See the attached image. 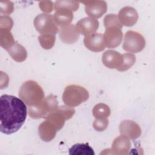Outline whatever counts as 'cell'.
Returning <instances> with one entry per match:
<instances>
[{
	"mask_svg": "<svg viewBox=\"0 0 155 155\" xmlns=\"http://www.w3.org/2000/svg\"><path fill=\"white\" fill-rule=\"evenodd\" d=\"M26 104L16 96L3 94L0 98V130L5 134L18 131L27 117Z\"/></svg>",
	"mask_w": 155,
	"mask_h": 155,
	"instance_id": "6da1fadb",
	"label": "cell"
},
{
	"mask_svg": "<svg viewBox=\"0 0 155 155\" xmlns=\"http://www.w3.org/2000/svg\"><path fill=\"white\" fill-rule=\"evenodd\" d=\"M74 113L75 110L73 107L64 105L59 107L39 125L38 133L40 138L45 142L52 140L57 131L64 127L65 121L71 119Z\"/></svg>",
	"mask_w": 155,
	"mask_h": 155,
	"instance_id": "7a4b0ae2",
	"label": "cell"
},
{
	"mask_svg": "<svg viewBox=\"0 0 155 155\" xmlns=\"http://www.w3.org/2000/svg\"><path fill=\"white\" fill-rule=\"evenodd\" d=\"M18 94L28 107L39 105L45 98L42 87L32 80L27 81L22 84Z\"/></svg>",
	"mask_w": 155,
	"mask_h": 155,
	"instance_id": "3957f363",
	"label": "cell"
},
{
	"mask_svg": "<svg viewBox=\"0 0 155 155\" xmlns=\"http://www.w3.org/2000/svg\"><path fill=\"white\" fill-rule=\"evenodd\" d=\"M89 98L88 91L83 87L77 85L67 86L62 94L64 103L68 107H74L87 101Z\"/></svg>",
	"mask_w": 155,
	"mask_h": 155,
	"instance_id": "277c9868",
	"label": "cell"
},
{
	"mask_svg": "<svg viewBox=\"0 0 155 155\" xmlns=\"http://www.w3.org/2000/svg\"><path fill=\"white\" fill-rule=\"evenodd\" d=\"M58 108L56 97L53 94L45 97L38 105L28 107V114L32 119H46L48 116Z\"/></svg>",
	"mask_w": 155,
	"mask_h": 155,
	"instance_id": "5b68a950",
	"label": "cell"
},
{
	"mask_svg": "<svg viewBox=\"0 0 155 155\" xmlns=\"http://www.w3.org/2000/svg\"><path fill=\"white\" fill-rule=\"evenodd\" d=\"M36 30L42 34L56 35L59 29L54 21L53 16L47 13H41L36 16L33 21Z\"/></svg>",
	"mask_w": 155,
	"mask_h": 155,
	"instance_id": "8992f818",
	"label": "cell"
},
{
	"mask_svg": "<svg viewBox=\"0 0 155 155\" xmlns=\"http://www.w3.org/2000/svg\"><path fill=\"white\" fill-rule=\"evenodd\" d=\"M145 46V40L141 34L132 30H128L125 33L122 45L125 51L138 53L143 50Z\"/></svg>",
	"mask_w": 155,
	"mask_h": 155,
	"instance_id": "52a82bcc",
	"label": "cell"
},
{
	"mask_svg": "<svg viewBox=\"0 0 155 155\" xmlns=\"http://www.w3.org/2000/svg\"><path fill=\"white\" fill-rule=\"evenodd\" d=\"M123 33L122 28L112 26L105 28L103 35L104 42L105 47L110 48H114L118 47L122 40Z\"/></svg>",
	"mask_w": 155,
	"mask_h": 155,
	"instance_id": "ba28073f",
	"label": "cell"
},
{
	"mask_svg": "<svg viewBox=\"0 0 155 155\" xmlns=\"http://www.w3.org/2000/svg\"><path fill=\"white\" fill-rule=\"evenodd\" d=\"M85 5L86 13L93 18H99L107 11V5L105 1H82Z\"/></svg>",
	"mask_w": 155,
	"mask_h": 155,
	"instance_id": "9c48e42d",
	"label": "cell"
},
{
	"mask_svg": "<svg viewBox=\"0 0 155 155\" xmlns=\"http://www.w3.org/2000/svg\"><path fill=\"white\" fill-rule=\"evenodd\" d=\"M119 132L132 140L137 139L141 134V128L135 122L130 120H124L119 124Z\"/></svg>",
	"mask_w": 155,
	"mask_h": 155,
	"instance_id": "30bf717a",
	"label": "cell"
},
{
	"mask_svg": "<svg viewBox=\"0 0 155 155\" xmlns=\"http://www.w3.org/2000/svg\"><path fill=\"white\" fill-rule=\"evenodd\" d=\"M99 21L91 17H86L79 20L76 24V27L80 34L85 36L93 34L99 28Z\"/></svg>",
	"mask_w": 155,
	"mask_h": 155,
	"instance_id": "8fae6325",
	"label": "cell"
},
{
	"mask_svg": "<svg viewBox=\"0 0 155 155\" xmlns=\"http://www.w3.org/2000/svg\"><path fill=\"white\" fill-rule=\"evenodd\" d=\"M138 13L135 8L131 7H125L120 10L118 13V19L122 25L131 27L138 20Z\"/></svg>",
	"mask_w": 155,
	"mask_h": 155,
	"instance_id": "7c38bea8",
	"label": "cell"
},
{
	"mask_svg": "<svg viewBox=\"0 0 155 155\" xmlns=\"http://www.w3.org/2000/svg\"><path fill=\"white\" fill-rule=\"evenodd\" d=\"M102 61L105 67L117 70L123 63V56L118 51L108 50L103 53Z\"/></svg>",
	"mask_w": 155,
	"mask_h": 155,
	"instance_id": "4fadbf2b",
	"label": "cell"
},
{
	"mask_svg": "<svg viewBox=\"0 0 155 155\" xmlns=\"http://www.w3.org/2000/svg\"><path fill=\"white\" fill-rule=\"evenodd\" d=\"M84 44L86 48L93 52L103 51L105 48L103 35L101 33H94L85 36Z\"/></svg>",
	"mask_w": 155,
	"mask_h": 155,
	"instance_id": "5bb4252c",
	"label": "cell"
},
{
	"mask_svg": "<svg viewBox=\"0 0 155 155\" xmlns=\"http://www.w3.org/2000/svg\"><path fill=\"white\" fill-rule=\"evenodd\" d=\"M59 33L61 40L63 42L68 44H72L78 41L80 35L76 25L71 24L61 27Z\"/></svg>",
	"mask_w": 155,
	"mask_h": 155,
	"instance_id": "9a60e30c",
	"label": "cell"
},
{
	"mask_svg": "<svg viewBox=\"0 0 155 155\" xmlns=\"http://www.w3.org/2000/svg\"><path fill=\"white\" fill-rule=\"evenodd\" d=\"M130 148L131 142L128 137L121 134L113 140L111 149V154L126 155L129 153Z\"/></svg>",
	"mask_w": 155,
	"mask_h": 155,
	"instance_id": "2e32d148",
	"label": "cell"
},
{
	"mask_svg": "<svg viewBox=\"0 0 155 155\" xmlns=\"http://www.w3.org/2000/svg\"><path fill=\"white\" fill-rule=\"evenodd\" d=\"M53 18L58 26H65L70 24L73 21V12L68 8H61L55 10Z\"/></svg>",
	"mask_w": 155,
	"mask_h": 155,
	"instance_id": "e0dca14e",
	"label": "cell"
},
{
	"mask_svg": "<svg viewBox=\"0 0 155 155\" xmlns=\"http://www.w3.org/2000/svg\"><path fill=\"white\" fill-rule=\"evenodd\" d=\"M7 51L12 58L18 62L24 61L27 57V52L25 48L17 42Z\"/></svg>",
	"mask_w": 155,
	"mask_h": 155,
	"instance_id": "ac0fdd59",
	"label": "cell"
},
{
	"mask_svg": "<svg viewBox=\"0 0 155 155\" xmlns=\"http://www.w3.org/2000/svg\"><path fill=\"white\" fill-rule=\"evenodd\" d=\"M69 154L78 155H94L93 148L88 143H76L69 149Z\"/></svg>",
	"mask_w": 155,
	"mask_h": 155,
	"instance_id": "d6986e66",
	"label": "cell"
},
{
	"mask_svg": "<svg viewBox=\"0 0 155 155\" xmlns=\"http://www.w3.org/2000/svg\"><path fill=\"white\" fill-rule=\"evenodd\" d=\"M15 42L10 30L0 28V45L2 47L7 50Z\"/></svg>",
	"mask_w": 155,
	"mask_h": 155,
	"instance_id": "ffe728a7",
	"label": "cell"
},
{
	"mask_svg": "<svg viewBox=\"0 0 155 155\" xmlns=\"http://www.w3.org/2000/svg\"><path fill=\"white\" fill-rule=\"evenodd\" d=\"M110 107L103 103L96 104L92 111L93 115L96 119L107 118L110 115Z\"/></svg>",
	"mask_w": 155,
	"mask_h": 155,
	"instance_id": "44dd1931",
	"label": "cell"
},
{
	"mask_svg": "<svg viewBox=\"0 0 155 155\" xmlns=\"http://www.w3.org/2000/svg\"><path fill=\"white\" fill-rule=\"evenodd\" d=\"M38 40L44 49L49 50L54 45L56 36L52 34H42L38 36Z\"/></svg>",
	"mask_w": 155,
	"mask_h": 155,
	"instance_id": "7402d4cb",
	"label": "cell"
},
{
	"mask_svg": "<svg viewBox=\"0 0 155 155\" xmlns=\"http://www.w3.org/2000/svg\"><path fill=\"white\" fill-rule=\"evenodd\" d=\"M123 56V63L117 69L119 71H125L130 69L136 62V56L133 53H124Z\"/></svg>",
	"mask_w": 155,
	"mask_h": 155,
	"instance_id": "603a6c76",
	"label": "cell"
},
{
	"mask_svg": "<svg viewBox=\"0 0 155 155\" xmlns=\"http://www.w3.org/2000/svg\"><path fill=\"white\" fill-rule=\"evenodd\" d=\"M79 6V2L76 1H56L54 4V9L56 10L61 8H65L76 12Z\"/></svg>",
	"mask_w": 155,
	"mask_h": 155,
	"instance_id": "cb8c5ba5",
	"label": "cell"
},
{
	"mask_svg": "<svg viewBox=\"0 0 155 155\" xmlns=\"http://www.w3.org/2000/svg\"><path fill=\"white\" fill-rule=\"evenodd\" d=\"M104 24L106 28L112 26H116L122 28V25L119 21L117 16L115 14H108L104 19Z\"/></svg>",
	"mask_w": 155,
	"mask_h": 155,
	"instance_id": "d4e9b609",
	"label": "cell"
},
{
	"mask_svg": "<svg viewBox=\"0 0 155 155\" xmlns=\"http://www.w3.org/2000/svg\"><path fill=\"white\" fill-rule=\"evenodd\" d=\"M108 122L109 120L107 118L96 119L93 123V127L97 131H103L107 128Z\"/></svg>",
	"mask_w": 155,
	"mask_h": 155,
	"instance_id": "484cf974",
	"label": "cell"
},
{
	"mask_svg": "<svg viewBox=\"0 0 155 155\" xmlns=\"http://www.w3.org/2000/svg\"><path fill=\"white\" fill-rule=\"evenodd\" d=\"M1 12L5 15H10L13 12V3L9 1H1L0 2Z\"/></svg>",
	"mask_w": 155,
	"mask_h": 155,
	"instance_id": "4316f807",
	"label": "cell"
},
{
	"mask_svg": "<svg viewBox=\"0 0 155 155\" xmlns=\"http://www.w3.org/2000/svg\"><path fill=\"white\" fill-rule=\"evenodd\" d=\"M13 25L12 18L8 16H1L0 17V28L11 30Z\"/></svg>",
	"mask_w": 155,
	"mask_h": 155,
	"instance_id": "83f0119b",
	"label": "cell"
},
{
	"mask_svg": "<svg viewBox=\"0 0 155 155\" xmlns=\"http://www.w3.org/2000/svg\"><path fill=\"white\" fill-rule=\"evenodd\" d=\"M39 5L41 10L45 13H50L53 8V4L50 1H41Z\"/></svg>",
	"mask_w": 155,
	"mask_h": 155,
	"instance_id": "f1b7e54d",
	"label": "cell"
}]
</instances>
